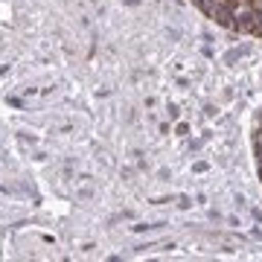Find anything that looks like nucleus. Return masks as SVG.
I'll return each instance as SVG.
<instances>
[{"label": "nucleus", "mask_w": 262, "mask_h": 262, "mask_svg": "<svg viewBox=\"0 0 262 262\" xmlns=\"http://www.w3.org/2000/svg\"><path fill=\"white\" fill-rule=\"evenodd\" d=\"M253 6H256V9L262 12V0H253Z\"/></svg>", "instance_id": "1"}]
</instances>
